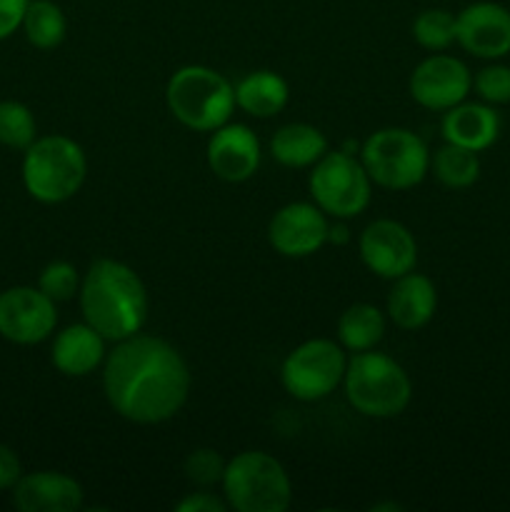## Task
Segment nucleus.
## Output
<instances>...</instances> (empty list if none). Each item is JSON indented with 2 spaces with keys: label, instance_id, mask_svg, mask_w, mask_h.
<instances>
[{
  "label": "nucleus",
  "instance_id": "nucleus-10",
  "mask_svg": "<svg viewBox=\"0 0 510 512\" xmlns=\"http://www.w3.org/2000/svg\"><path fill=\"white\" fill-rule=\"evenodd\" d=\"M55 300L40 288L15 285L0 293V335L15 345H38L55 333Z\"/></svg>",
  "mask_w": 510,
  "mask_h": 512
},
{
  "label": "nucleus",
  "instance_id": "nucleus-14",
  "mask_svg": "<svg viewBox=\"0 0 510 512\" xmlns=\"http://www.w3.org/2000/svg\"><path fill=\"white\" fill-rule=\"evenodd\" d=\"M455 43L475 58H505L510 53V10L488 0L468 5L455 15Z\"/></svg>",
  "mask_w": 510,
  "mask_h": 512
},
{
  "label": "nucleus",
  "instance_id": "nucleus-6",
  "mask_svg": "<svg viewBox=\"0 0 510 512\" xmlns=\"http://www.w3.org/2000/svg\"><path fill=\"white\" fill-rule=\"evenodd\" d=\"M220 485L235 512H285L293 503L288 473L263 450H245L228 460Z\"/></svg>",
  "mask_w": 510,
  "mask_h": 512
},
{
  "label": "nucleus",
  "instance_id": "nucleus-9",
  "mask_svg": "<svg viewBox=\"0 0 510 512\" xmlns=\"http://www.w3.org/2000/svg\"><path fill=\"white\" fill-rule=\"evenodd\" d=\"M348 358L345 348L330 338H313L300 343L280 365V383L290 398L315 403L335 393L345 378Z\"/></svg>",
  "mask_w": 510,
  "mask_h": 512
},
{
  "label": "nucleus",
  "instance_id": "nucleus-12",
  "mask_svg": "<svg viewBox=\"0 0 510 512\" xmlns=\"http://www.w3.org/2000/svg\"><path fill=\"white\" fill-rule=\"evenodd\" d=\"M358 250L365 268L385 280H395L410 273L418 263V243H415L413 233L403 223L390 218L373 220L360 233Z\"/></svg>",
  "mask_w": 510,
  "mask_h": 512
},
{
  "label": "nucleus",
  "instance_id": "nucleus-20",
  "mask_svg": "<svg viewBox=\"0 0 510 512\" xmlns=\"http://www.w3.org/2000/svg\"><path fill=\"white\" fill-rule=\"evenodd\" d=\"M290 88L273 70H253L235 83V108L250 118H275L288 105Z\"/></svg>",
  "mask_w": 510,
  "mask_h": 512
},
{
  "label": "nucleus",
  "instance_id": "nucleus-33",
  "mask_svg": "<svg viewBox=\"0 0 510 512\" xmlns=\"http://www.w3.org/2000/svg\"><path fill=\"white\" fill-rule=\"evenodd\" d=\"M350 235H348V228H345V220H335V225H330L328 230V243H335V245H343L348 243Z\"/></svg>",
  "mask_w": 510,
  "mask_h": 512
},
{
  "label": "nucleus",
  "instance_id": "nucleus-1",
  "mask_svg": "<svg viewBox=\"0 0 510 512\" xmlns=\"http://www.w3.org/2000/svg\"><path fill=\"white\" fill-rule=\"evenodd\" d=\"M103 390L110 408L135 425H160L190 395V370L175 345L155 335H130L105 355Z\"/></svg>",
  "mask_w": 510,
  "mask_h": 512
},
{
  "label": "nucleus",
  "instance_id": "nucleus-23",
  "mask_svg": "<svg viewBox=\"0 0 510 512\" xmlns=\"http://www.w3.org/2000/svg\"><path fill=\"white\" fill-rule=\"evenodd\" d=\"M25 38L38 50H53L68 35V20L63 8L53 0H30L23 18Z\"/></svg>",
  "mask_w": 510,
  "mask_h": 512
},
{
  "label": "nucleus",
  "instance_id": "nucleus-4",
  "mask_svg": "<svg viewBox=\"0 0 510 512\" xmlns=\"http://www.w3.org/2000/svg\"><path fill=\"white\" fill-rule=\"evenodd\" d=\"M343 385L348 403L365 418H395L413 398V383L403 365L375 348L353 353Z\"/></svg>",
  "mask_w": 510,
  "mask_h": 512
},
{
  "label": "nucleus",
  "instance_id": "nucleus-15",
  "mask_svg": "<svg viewBox=\"0 0 510 512\" xmlns=\"http://www.w3.org/2000/svg\"><path fill=\"white\" fill-rule=\"evenodd\" d=\"M205 158L215 178L225 183H245L258 173L263 150L258 135L248 125L225 123L210 133Z\"/></svg>",
  "mask_w": 510,
  "mask_h": 512
},
{
  "label": "nucleus",
  "instance_id": "nucleus-17",
  "mask_svg": "<svg viewBox=\"0 0 510 512\" xmlns=\"http://www.w3.org/2000/svg\"><path fill=\"white\" fill-rule=\"evenodd\" d=\"M105 343L108 340L88 323L68 325L55 335L50 360L58 373L68 375V378H85L105 363V355H108Z\"/></svg>",
  "mask_w": 510,
  "mask_h": 512
},
{
  "label": "nucleus",
  "instance_id": "nucleus-22",
  "mask_svg": "<svg viewBox=\"0 0 510 512\" xmlns=\"http://www.w3.org/2000/svg\"><path fill=\"white\" fill-rule=\"evenodd\" d=\"M385 335V315L370 303H355L345 308L338 320V343L348 353L373 350Z\"/></svg>",
  "mask_w": 510,
  "mask_h": 512
},
{
  "label": "nucleus",
  "instance_id": "nucleus-27",
  "mask_svg": "<svg viewBox=\"0 0 510 512\" xmlns=\"http://www.w3.org/2000/svg\"><path fill=\"white\" fill-rule=\"evenodd\" d=\"M38 288L55 303H65V300H73L78 295L80 275L68 260H53L40 270Z\"/></svg>",
  "mask_w": 510,
  "mask_h": 512
},
{
  "label": "nucleus",
  "instance_id": "nucleus-34",
  "mask_svg": "<svg viewBox=\"0 0 510 512\" xmlns=\"http://www.w3.org/2000/svg\"><path fill=\"white\" fill-rule=\"evenodd\" d=\"M373 510H400L398 503H388V505H373Z\"/></svg>",
  "mask_w": 510,
  "mask_h": 512
},
{
  "label": "nucleus",
  "instance_id": "nucleus-30",
  "mask_svg": "<svg viewBox=\"0 0 510 512\" xmlns=\"http://www.w3.org/2000/svg\"><path fill=\"white\" fill-rule=\"evenodd\" d=\"M30 0H0V40L10 38L18 28H23L25 10Z\"/></svg>",
  "mask_w": 510,
  "mask_h": 512
},
{
  "label": "nucleus",
  "instance_id": "nucleus-16",
  "mask_svg": "<svg viewBox=\"0 0 510 512\" xmlns=\"http://www.w3.org/2000/svg\"><path fill=\"white\" fill-rule=\"evenodd\" d=\"M83 500V485L55 470L23 475L13 488V505L20 512H75Z\"/></svg>",
  "mask_w": 510,
  "mask_h": 512
},
{
  "label": "nucleus",
  "instance_id": "nucleus-18",
  "mask_svg": "<svg viewBox=\"0 0 510 512\" xmlns=\"http://www.w3.org/2000/svg\"><path fill=\"white\" fill-rule=\"evenodd\" d=\"M438 310V290L428 275L405 273L393 280L388 295V318L400 330H420L433 320Z\"/></svg>",
  "mask_w": 510,
  "mask_h": 512
},
{
  "label": "nucleus",
  "instance_id": "nucleus-5",
  "mask_svg": "<svg viewBox=\"0 0 510 512\" xmlns=\"http://www.w3.org/2000/svg\"><path fill=\"white\" fill-rule=\"evenodd\" d=\"M88 175L83 148L68 135L35 138L25 150L23 185L33 200L58 205L80 193Z\"/></svg>",
  "mask_w": 510,
  "mask_h": 512
},
{
  "label": "nucleus",
  "instance_id": "nucleus-24",
  "mask_svg": "<svg viewBox=\"0 0 510 512\" xmlns=\"http://www.w3.org/2000/svg\"><path fill=\"white\" fill-rule=\"evenodd\" d=\"M430 170L445 188L463 190L470 188L480 178V158L478 153L460 145L445 143L438 153L430 158Z\"/></svg>",
  "mask_w": 510,
  "mask_h": 512
},
{
  "label": "nucleus",
  "instance_id": "nucleus-31",
  "mask_svg": "<svg viewBox=\"0 0 510 512\" xmlns=\"http://www.w3.org/2000/svg\"><path fill=\"white\" fill-rule=\"evenodd\" d=\"M178 512H225L230 510L228 500L218 498L213 493H190L175 505Z\"/></svg>",
  "mask_w": 510,
  "mask_h": 512
},
{
  "label": "nucleus",
  "instance_id": "nucleus-29",
  "mask_svg": "<svg viewBox=\"0 0 510 512\" xmlns=\"http://www.w3.org/2000/svg\"><path fill=\"white\" fill-rule=\"evenodd\" d=\"M473 88L478 98L488 105L510 103V68L508 65H488L478 70L473 78Z\"/></svg>",
  "mask_w": 510,
  "mask_h": 512
},
{
  "label": "nucleus",
  "instance_id": "nucleus-25",
  "mask_svg": "<svg viewBox=\"0 0 510 512\" xmlns=\"http://www.w3.org/2000/svg\"><path fill=\"white\" fill-rule=\"evenodd\" d=\"M35 118L28 105L18 100H0V145L13 150H28L38 138Z\"/></svg>",
  "mask_w": 510,
  "mask_h": 512
},
{
  "label": "nucleus",
  "instance_id": "nucleus-2",
  "mask_svg": "<svg viewBox=\"0 0 510 512\" xmlns=\"http://www.w3.org/2000/svg\"><path fill=\"white\" fill-rule=\"evenodd\" d=\"M80 313L110 343L140 333L148 320V290L130 265L113 258L95 260L80 280Z\"/></svg>",
  "mask_w": 510,
  "mask_h": 512
},
{
  "label": "nucleus",
  "instance_id": "nucleus-19",
  "mask_svg": "<svg viewBox=\"0 0 510 512\" xmlns=\"http://www.w3.org/2000/svg\"><path fill=\"white\" fill-rule=\"evenodd\" d=\"M445 143L460 145L473 153H483L498 140L500 115L488 103H458L455 108L445 110L443 123Z\"/></svg>",
  "mask_w": 510,
  "mask_h": 512
},
{
  "label": "nucleus",
  "instance_id": "nucleus-11",
  "mask_svg": "<svg viewBox=\"0 0 510 512\" xmlns=\"http://www.w3.org/2000/svg\"><path fill=\"white\" fill-rule=\"evenodd\" d=\"M473 90V75L468 65L455 55L433 53L410 75V95L423 108L445 113L468 98Z\"/></svg>",
  "mask_w": 510,
  "mask_h": 512
},
{
  "label": "nucleus",
  "instance_id": "nucleus-26",
  "mask_svg": "<svg viewBox=\"0 0 510 512\" xmlns=\"http://www.w3.org/2000/svg\"><path fill=\"white\" fill-rule=\"evenodd\" d=\"M413 38L430 53H443L455 43V15L443 8H430L415 18Z\"/></svg>",
  "mask_w": 510,
  "mask_h": 512
},
{
  "label": "nucleus",
  "instance_id": "nucleus-28",
  "mask_svg": "<svg viewBox=\"0 0 510 512\" xmlns=\"http://www.w3.org/2000/svg\"><path fill=\"white\" fill-rule=\"evenodd\" d=\"M225 465L228 463L220 458L218 450L203 448V450H193V453L185 458L183 473L193 485H200V488H213V485L223 483Z\"/></svg>",
  "mask_w": 510,
  "mask_h": 512
},
{
  "label": "nucleus",
  "instance_id": "nucleus-13",
  "mask_svg": "<svg viewBox=\"0 0 510 512\" xmlns=\"http://www.w3.org/2000/svg\"><path fill=\"white\" fill-rule=\"evenodd\" d=\"M328 215L315 203H288L270 218L268 243L283 258H310L328 243Z\"/></svg>",
  "mask_w": 510,
  "mask_h": 512
},
{
  "label": "nucleus",
  "instance_id": "nucleus-3",
  "mask_svg": "<svg viewBox=\"0 0 510 512\" xmlns=\"http://www.w3.org/2000/svg\"><path fill=\"white\" fill-rule=\"evenodd\" d=\"M165 103L183 128L213 133L220 125L230 123L235 110V85L208 65H183L165 85Z\"/></svg>",
  "mask_w": 510,
  "mask_h": 512
},
{
  "label": "nucleus",
  "instance_id": "nucleus-7",
  "mask_svg": "<svg viewBox=\"0 0 510 512\" xmlns=\"http://www.w3.org/2000/svg\"><path fill=\"white\" fill-rule=\"evenodd\" d=\"M360 163L375 185L385 190H410L430 170V150L408 128H383L360 145Z\"/></svg>",
  "mask_w": 510,
  "mask_h": 512
},
{
  "label": "nucleus",
  "instance_id": "nucleus-8",
  "mask_svg": "<svg viewBox=\"0 0 510 512\" xmlns=\"http://www.w3.org/2000/svg\"><path fill=\"white\" fill-rule=\"evenodd\" d=\"M308 188L313 203L325 215L335 220H350L365 213L370 205L373 180L355 155L338 150V153H325L313 165Z\"/></svg>",
  "mask_w": 510,
  "mask_h": 512
},
{
  "label": "nucleus",
  "instance_id": "nucleus-32",
  "mask_svg": "<svg viewBox=\"0 0 510 512\" xmlns=\"http://www.w3.org/2000/svg\"><path fill=\"white\" fill-rule=\"evenodd\" d=\"M23 478V468L13 448L0 443V490H13L15 483Z\"/></svg>",
  "mask_w": 510,
  "mask_h": 512
},
{
  "label": "nucleus",
  "instance_id": "nucleus-21",
  "mask_svg": "<svg viewBox=\"0 0 510 512\" xmlns=\"http://www.w3.org/2000/svg\"><path fill=\"white\" fill-rule=\"evenodd\" d=\"M328 153V138L310 123L283 125L270 140V155L285 168H313Z\"/></svg>",
  "mask_w": 510,
  "mask_h": 512
}]
</instances>
